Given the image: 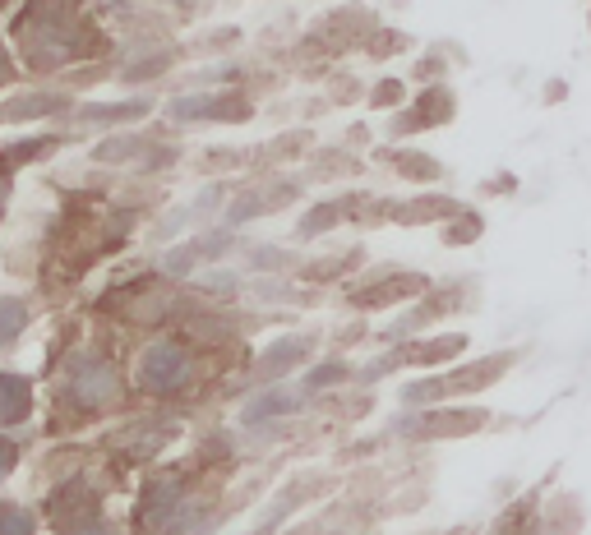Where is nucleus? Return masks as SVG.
Returning a JSON list of instances; mask_svg holds the SVG:
<instances>
[{
	"label": "nucleus",
	"instance_id": "nucleus-4",
	"mask_svg": "<svg viewBox=\"0 0 591 535\" xmlns=\"http://www.w3.org/2000/svg\"><path fill=\"white\" fill-rule=\"evenodd\" d=\"M490 425V411L476 402H439L425 411H398V420H388V434L407 443H448V439H471Z\"/></svg>",
	"mask_w": 591,
	"mask_h": 535
},
{
	"label": "nucleus",
	"instance_id": "nucleus-23",
	"mask_svg": "<svg viewBox=\"0 0 591 535\" xmlns=\"http://www.w3.org/2000/svg\"><path fill=\"white\" fill-rule=\"evenodd\" d=\"M411 102V88H407V79H374L370 88H365V107L370 111H402Z\"/></svg>",
	"mask_w": 591,
	"mask_h": 535
},
{
	"label": "nucleus",
	"instance_id": "nucleus-2",
	"mask_svg": "<svg viewBox=\"0 0 591 535\" xmlns=\"http://www.w3.org/2000/svg\"><path fill=\"white\" fill-rule=\"evenodd\" d=\"M125 402H130V379L121 374V365L107 351L84 346L56 374L51 420L61 416V429H74V425H84V420H102L111 411H121Z\"/></svg>",
	"mask_w": 591,
	"mask_h": 535
},
{
	"label": "nucleus",
	"instance_id": "nucleus-14",
	"mask_svg": "<svg viewBox=\"0 0 591 535\" xmlns=\"http://www.w3.org/2000/svg\"><path fill=\"white\" fill-rule=\"evenodd\" d=\"M467 333H425V337H402V342H393V351H398V365L402 369H448L458 365L462 356H467Z\"/></svg>",
	"mask_w": 591,
	"mask_h": 535
},
{
	"label": "nucleus",
	"instance_id": "nucleus-18",
	"mask_svg": "<svg viewBox=\"0 0 591 535\" xmlns=\"http://www.w3.org/2000/svg\"><path fill=\"white\" fill-rule=\"evenodd\" d=\"M374 157L393 167V176L407 180V185H439L444 180V162L435 153H421V148H398V143H388V148H374Z\"/></svg>",
	"mask_w": 591,
	"mask_h": 535
},
{
	"label": "nucleus",
	"instance_id": "nucleus-25",
	"mask_svg": "<svg viewBox=\"0 0 591 535\" xmlns=\"http://www.w3.org/2000/svg\"><path fill=\"white\" fill-rule=\"evenodd\" d=\"M0 535H37L33 508L19 499H0Z\"/></svg>",
	"mask_w": 591,
	"mask_h": 535
},
{
	"label": "nucleus",
	"instance_id": "nucleus-15",
	"mask_svg": "<svg viewBox=\"0 0 591 535\" xmlns=\"http://www.w3.org/2000/svg\"><path fill=\"white\" fill-rule=\"evenodd\" d=\"M370 190H347V194H333V199H319L314 208H305L301 222H296V245H310V240H324L333 236V231H342L347 222H356V213H361V203Z\"/></svg>",
	"mask_w": 591,
	"mask_h": 535
},
{
	"label": "nucleus",
	"instance_id": "nucleus-26",
	"mask_svg": "<svg viewBox=\"0 0 591 535\" xmlns=\"http://www.w3.org/2000/svg\"><path fill=\"white\" fill-rule=\"evenodd\" d=\"M365 51H370L374 60L402 56V51H411V37L402 33V28H374V33L365 37Z\"/></svg>",
	"mask_w": 591,
	"mask_h": 535
},
{
	"label": "nucleus",
	"instance_id": "nucleus-3",
	"mask_svg": "<svg viewBox=\"0 0 591 535\" xmlns=\"http://www.w3.org/2000/svg\"><path fill=\"white\" fill-rule=\"evenodd\" d=\"M204 346L190 342L185 333H157L153 342L134 356L130 393L148 402H181L204 383Z\"/></svg>",
	"mask_w": 591,
	"mask_h": 535
},
{
	"label": "nucleus",
	"instance_id": "nucleus-28",
	"mask_svg": "<svg viewBox=\"0 0 591 535\" xmlns=\"http://www.w3.org/2000/svg\"><path fill=\"white\" fill-rule=\"evenodd\" d=\"M241 167H245L241 148H208V153L199 157V171H204V176H222V171H241Z\"/></svg>",
	"mask_w": 591,
	"mask_h": 535
},
{
	"label": "nucleus",
	"instance_id": "nucleus-19",
	"mask_svg": "<svg viewBox=\"0 0 591 535\" xmlns=\"http://www.w3.org/2000/svg\"><path fill=\"white\" fill-rule=\"evenodd\" d=\"M462 213V199L453 194H407L402 203H393L388 222L393 226H444L448 217Z\"/></svg>",
	"mask_w": 591,
	"mask_h": 535
},
{
	"label": "nucleus",
	"instance_id": "nucleus-31",
	"mask_svg": "<svg viewBox=\"0 0 591 535\" xmlns=\"http://www.w3.org/2000/svg\"><path fill=\"white\" fill-rule=\"evenodd\" d=\"M14 79H19V60L10 56V47L0 42V93H10Z\"/></svg>",
	"mask_w": 591,
	"mask_h": 535
},
{
	"label": "nucleus",
	"instance_id": "nucleus-27",
	"mask_svg": "<svg viewBox=\"0 0 591 535\" xmlns=\"http://www.w3.org/2000/svg\"><path fill=\"white\" fill-rule=\"evenodd\" d=\"M347 102H365V79H356V74H333V79H328V107H347Z\"/></svg>",
	"mask_w": 591,
	"mask_h": 535
},
{
	"label": "nucleus",
	"instance_id": "nucleus-24",
	"mask_svg": "<svg viewBox=\"0 0 591 535\" xmlns=\"http://www.w3.org/2000/svg\"><path fill=\"white\" fill-rule=\"evenodd\" d=\"M264 153H273L268 162H301V157L314 153V130H287L268 143Z\"/></svg>",
	"mask_w": 591,
	"mask_h": 535
},
{
	"label": "nucleus",
	"instance_id": "nucleus-13",
	"mask_svg": "<svg viewBox=\"0 0 591 535\" xmlns=\"http://www.w3.org/2000/svg\"><path fill=\"white\" fill-rule=\"evenodd\" d=\"M79 97L70 88H24V93L0 97V125H37V120H61L74 111Z\"/></svg>",
	"mask_w": 591,
	"mask_h": 535
},
{
	"label": "nucleus",
	"instance_id": "nucleus-1",
	"mask_svg": "<svg viewBox=\"0 0 591 535\" xmlns=\"http://www.w3.org/2000/svg\"><path fill=\"white\" fill-rule=\"evenodd\" d=\"M14 42L28 74H70L84 65L97 42V33L65 5V0H33L19 19H14Z\"/></svg>",
	"mask_w": 591,
	"mask_h": 535
},
{
	"label": "nucleus",
	"instance_id": "nucleus-20",
	"mask_svg": "<svg viewBox=\"0 0 591 535\" xmlns=\"http://www.w3.org/2000/svg\"><path fill=\"white\" fill-rule=\"evenodd\" d=\"M351 383H356V365H351L347 356H324V360L314 356L310 365L301 369V383H296V388L319 402V397L338 393V388H351Z\"/></svg>",
	"mask_w": 591,
	"mask_h": 535
},
{
	"label": "nucleus",
	"instance_id": "nucleus-6",
	"mask_svg": "<svg viewBox=\"0 0 591 535\" xmlns=\"http://www.w3.org/2000/svg\"><path fill=\"white\" fill-rule=\"evenodd\" d=\"M430 273H411V268H374V273H361V282H347V310L356 314H379V310H398V305H411L430 291Z\"/></svg>",
	"mask_w": 591,
	"mask_h": 535
},
{
	"label": "nucleus",
	"instance_id": "nucleus-9",
	"mask_svg": "<svg viewBox=\"0 0 591 535\" xmlns=\"http://www.w3.org/2000/svg\"><path fill=\"white\" fill-rule=\"evenodd\" d=\"M305 199V180L301 176H264L236 190L222 208V226H245V222H259V217H273L282 208Z\"/></svg>",
	"mask_w": 591,
	"mask_h": 535
},
{
	"label": "nucleus",
	"instance_id": "nucleus-17",
	"mask_svg": "<svg viewBox=\"0 0 591 535\" xmlns=\"http://www.w3.org/2000/svg\"><path fill=\"white\" fill-rule=\"evenodd\" d=\"M167 139H157L153 130H139V125H130V130H111L107 139L93 148V162H102V167H144V157H153L157 148H162Z\"/></svg>",
	"mask_w": 591,
	"mask_h": 535
},
{
	"label": "nucleus",
	"instance_id": "nucleus-29",
	"mask_svg": "<svg viewBox=\"0 0 591 535\" xmlns=\"http://www.w3.org/2000/svg\"><path fill=\"white\" fill-rule=\"evenodd\" d=\"M24 452H28V448H24V439H19V434H0V485H5V480L19 471Z\"/></svg>",
	"mask_w": 591,
	"mask_h": 535
},
{
	"label": "nucleus",
	"instance_id": "nucleus-12",
	"mask_svg": "<svg viewBox=\"0 0 591 535\" xmlns=\"http://www.w3.org/2000/svg\"><path fill=\"white\" fill-rule=\"evenodd\" d=\"M453 116H458V97H453V88L448 84H425L416 102H407L398 116L388 120L384 134L393 143H402V139H411V134H421V130H439V125H448Z\"/></svg>",
	"mask_w": 591,
	"mask_h": 535
},
{
	"label": "nucleus",
	"instance_id": "nucleus-5",
	"mask_svg": "<svg viewBox=\"0 0 591 535\" xmlns=\"http://www.w3.org/2000/svg\"><path fill=\"white\" fill-rule=\"evenodd\" d=\"M254 116L250 93L241 88H190L176 93L171 102H162V120L171 125H245Z\"/></svg>",
	"mask_w": 591,
	"mask_h": 535
},
{
	"label": "nucleus",
	"instance_id": "nucleus-16",
	"mask_svg": "<svg viewBox=\"0 0 591 535\" xmlns=\"http://www.w3.org/2000/svg\"><path fill=\"white\" fill-rule=\"evenodd\" d=\"M37 416V383L24 369H0V434H19Z\"/></svg>",
	"mask_w": 591,
	"mask_h": 535
},
{
	"label": "nucleus",
	"instance_id": "nucleus-30",
	"mask_svg": "<svg viewBox=\"0 0 591 535\" xmlns=\"http://www.w3.org/2000/svg\"><path fill=\"white\" fill-rule=\"evenodd\" d=\"M416 79H421V88L425 84H448V56L444 51H430V56L416 60Z\"/></svg>",
	"mask_w": 591,
	"mask_h": 535
},
{
	"label": "nucleus",
	"instance_id": "nucleus-8",
	"mask_svg": "<svg viewBox=\"0 0 591 535\" xmlns=\"http://www.w3.org/2000/svg\"><path fill=\"white\" fill-rule=\"evenodd\" d=\"M310 402L314 397H305L296 383H264V388H254V397L236 411V425H241L250 439H273V434H278L282 425H291Z\"/></svg>",
	"mask_w": 591,
	"mask_h": 535
},
{
	"label": "nucleus",
	"instance_id": "nucleus-21",
	"mask_svg": "<svg viewBox=\"0 0 591 535\" xmlns=\"http://www.w3.org/2000/svg\"><path fill=\"white\" fill-rule=\"evenodd\" d=\"M33 323V305L24 296H0V356L19 346V337L28 333Z\"/></svg>",
	"mask_w": 591,
	"mask_h": 535
},
{
	"label": "nucleus",
	"instance_id": "nucleus-10",
	"mask_svg": "<svg viewBox=\"0 0 591 535\" xmlns=\"http://www.w3.org/2000/svg\"><path fill=\"white\" fill-rule=\"evenodd\" d=\"M319 333H287V337H273V342L250 360V379L264 388V383H287L291 374H301L314 356H319Z\"/></svg>",
	"mask_w": 591,
	"mask_h": 535
},
{
	"label": "nucleus",
	"instance_id": "nucleus-7",
	"mask_svg": "<svg viewBox=\"0 0 591 535\" xmlns=\"http://www.w3.org/2000/svg\"><path fill=\"white\" fill-rule=\"evenodd\" d=\"M181 439V416H162V411H139V416H121L107 429L102 448L125 457V462H139V457H157L167 452L171 443Z\"/></svg>",
	"mask_w": 591,
	"mask_h": 535
},
{
	"label": "nucleus",
	"instance_id": "nucleus-32",
	"mask_svg": "<svg viewBox=\"0 0 591 535\" xmlns=\"http://www.w3.org/2000/svg\"><path fill=\"white\" fill-rule=\"evenodd\" d=\"M564 97V79H550V88H545V102H559Z\"/></svg>",
	"mask_w": 591,
	"mask_h": 535
},
{
	"label": "nucleus",
	"instance_id": "nucleus-22",
	"mask_svg": "<svg viewBox=\"0 0 591 535\" xmlns=\"http://www.w3.org/2000/svg\"><path fill=\"white\" fill-rule=\"evenodd\" d=\"M481 231H485V217H481V208H471V203H462V213L458 217H448L444 222V245L448 250H462V245H476L481 240Z\"/></svg>",
	"mask_w": 591,
	"mask_h": 535
},
{
	"label": "nucleus",
	"instance_id": "nucleus-11",
	"mask_svg": "<svg viewBox=\"0 0 591 535\" xmlns=\"http://www.w3.org/2000/svg\"><path fill=\"white\" fill-rule=\"evenodd\" d=\"M157 97L153 93H134V97H121V102H74V111L65 116L74 134L84 130H130V125H144L153 116Z\"/></svg>",
	"mask_w": 591,
	"mask_h": 535
}]
</instances>
